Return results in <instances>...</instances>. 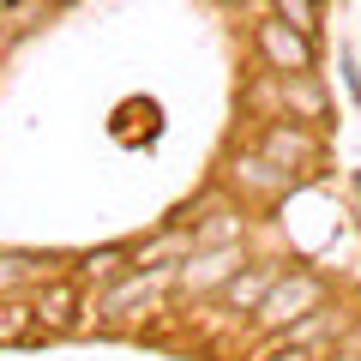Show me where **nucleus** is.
<instances>
[{"label": "nucleus", "mask_w": 361, "mask_h": 361, "mask_svg": "<svg viewBox=\"0 0 361 361\" xmlns=\"http://www.w3.org/2000/svg\"><path fill=\"white\" fill-rule=\"evenodd\" d=\"M325 301H331V283H325L319 271H283V277H277V289L259 301L253 331L277 337V331H289V325H301L307 313H319Z\"/></svg>", "instance_id": "1"}, {"label": "nucleus", "mask_w": 361, "mask_h": 361, "mask_svg": "<svg viewBox=\"0 0 361 361\" xmlns=\"http://www.w3.org/2000/svg\"><path fill=\"white\" fill-rule=\"evenodd\" d=\"M30 307H37L42 331H54V337L78 331V325H85V277H49V283L37 289Z\"/></svg>", "instance_id": "5"}, {"label": "nucleus", "mask_w": 361, "mask_h": 361, "mask_svg": "<svg viewBox=\"0 0 361 361\" xmlns=\"http://www.w3.org/2000/svg\"><path fill=\"white\" fill-rule=\"evenodd\" d=\"M78 271H85V283H115V277L133 271V253L127 247H97V253L78 259Z\"/></svg>", "instance_id": "12"}, {"label": "nucleus", "mask_w": 361, "mask_h": 361, "mask_svg": "<svg viewBox=\"0 0 361 361\" xmlns=\"http://www.w3.org/2000/svg\"><path fill=\"white\" fill-rule=\"evenodd\" d=\"M271 13L283 18V25H295V30H319V0H271Z\"/></svg>", "instance_id": "15"}, {"label": "nucleus", "mask_w": 361, "mask_h": 361, "mask_svg": "<svg viewBox=\"0 0 361 361\" xmlns=\"http://www.w3.org/2000/svg\"><path fill=\"white\" fill-rule=\"evenodd\" d=\"M277 109H283V121L319 127V121L331 115V97H325L319 73H289V78H277Z\"/></svg>", "instance_id": "8"}, {"label": "nucleus", "mask_w": 361, "mask_h": 361, "mask_svg": "<svg viewBox=\"0 0 361 361\" xmlns=\"http://www.w3.org/2000/svg\"><path fill=\"white\" fill-rule=\"evenodd\" d=\"M37 259H30V253H0V301H6V295H18V289H25L30 283V277H37Z\"/></svg>", "instance_id": "14"}, {"label": "nucleus", "mask_w": 361, "mask_h": 361, "mask_svg": "<svg viewBox=\"0 0 361 361\" xmlns=\"http://www.w3.org/2000/svg\"><path fill=\"white\" fill-rule=\"evenodd\" d=\"M343 325H349V313L325 301V307H319V313H307L301 325L277 331V343H283V349H307V355H325V343H337V337H343Z\"/></svg>", "instance_id": "10"}, {"label": "nucleus", "mask_w": 361, "mask_h": 361, "mask_svg": "<svg viewBox=\"0 0 361 361\" xmlns=\"http://www.w3.org/2000/svg\"><path fill=\"white\" fill-rule=\"evenodd\" d=\"M180 265H151V271H127V277H115L103 295V319H133V307H145V301H157L163 289H175Z\"/></svg>", "instance_id": "4"}, {"label": "nucleus", "mask_w": 361, "mask_h": 361, "mask_svg": "<svg viewBox=\"0 0 361 361\" xmlns=\"http://www.w3.org/2000/svg\"><path fill=\"white\" fill-rule=\"evenodd\" d=\"M30 331H37V307L18 301V295H6L0 301V343H18V337H30Z\"/></svg>", "instance_id": "13"}, {"label": "nucleus", "mask_w": 361, "mask_h": 361, "mask_svg": "<svg viewBox=\"0 0 361 361\" xmlns=\"http://www.w3.org/2000/svg\"><path fill=\"white\" fill-rule=\"evenodd\" d=\"M229 6H259V0H229Z\"/></svg>", "instance_id": "18"}, {"label": "nucleus", "mask_w": 361, "mask_h": 361, "mask_svg": "<svg viewBox=\"0 0 361 361\" xmlns=\"http://www.w3.org/2000/svg\"><path fill=\"white\" fill-rule=\"evenodd\" d=\"M289 180H295V175H283V169L271 163V157H259V151H235V157H229V187H235L241 199H253V205L283 199Z\"/></svg>", "instance_id": "7"}, {"label": "nucleus", "mask_w": 361, "mask_h": 361, "mask_svg": "<svg viewBox=\"0 0 361 361\" xmlns=\"http://www.w3.org/2000/svg\"><path fill=\"white\" fill-rule=\"evenodd\" d=\"M277 277H283V265H277V259H253V265H241L229 283H223V301H229L235 313H247V319H253L259 301L277 289Z\"/></svg>", "instance_id": "9"}, {"label": "nucleus", "mask_w": 361, "mask_h": 361, "mask_svg": "<svg viewBox=\"0 0 361 361\" xmlns=\"http://www.w3.org/2000/svg\"><path fill=\"white\" fill-rule=\"evenodd\" d=\"M241 229H247L241 205H211L205 217H193V241L199 247H241Z\"/></svg>", "instance_id": "11"}, {"label": "nucleus", "mask_w": 361, "mask_h": 361, "mask_svg": "<svg viewBox=\"0 0 361 361\" xmlns=\"http://www.w3.org/2000/svg\"><path fill=\"white\" fill-rule=\"evenodd\" d=\"M253 49H259V61H265L277 78H289V73H313V66H319L313 37H307V30H295V25H283L277 13L253 25Z\"/></svg>", "instance_id": "2"}, {"label": "nucleus", "mask_w": 361, "mask_h": 361, "mask_svg": "<svg viewBox=\"0 0 361 361\" xmlns=\"http://www.w3.org/2000/svg\"><path fill=\"white\" fill-rule=\"evenodd\" d=\"M253 151L271 157L283 175H307V169L319 163L325 145H319V127H301V121H265V133H259Z\"/></svg>", "instance_id": "3"}, {"label": "nucleus", "mask_w": 361, "mask_h": 361, "mask_svg": "<svg viewBox=\"0 0 361 361\" xmlns=\"http://www.w3.org/2000/svg\"><path fill=\"white\" fill-rule=\"evenodd\" d=\"M319 361H361V349H331V355H319Z\"/></svg>", "instance_id": "17"}, {"label": "nucleus", "mask_w": 361, "mask_h": 361, "mask_svg": "<svg viewBox=\"0 0 361 361\" xmlns=\"http://www.w3.org/2000/svg\"><path fill=\"white\" fill-rule=\"evenodd\" d=\"M253 361H319V355H307V349H283V343H265Z\"/></svg>", "instance_id": "16"}, {"label": "nucleus", "mask_w": 361, "mask_h": 361, "mask_svg": "<svg viewBox=\"0 0 361 361\" xmlns=\"http://www.w3.org/2000/svg\"><path fill=\"white\" fill-rule=\"evenodd\" d=\"M241 265H247L241 247H199V253L180 265L175 289H180V295H223V283H229Z\"/></svg>", "instance_id": "6"}]
</instances>
